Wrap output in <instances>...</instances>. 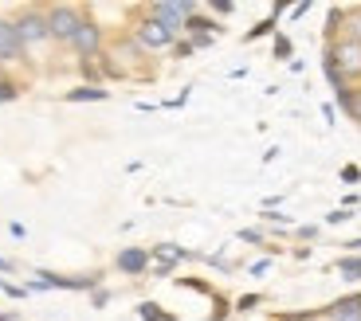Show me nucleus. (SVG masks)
Here are the masks:
<instances>
[{
    "instance_id": "f257e3e1",
    "label": "nucleus",
    "mask_w": 361,
    "mask_h": 321,
    "mask_svg": "<svg viewBox=\"0 0 361 321\" xmlns=\"http://www.w3.org/2000/svg\"><path fill=\"white\" fill-rule=\"evenodd\" d=\"M134 39H137V47H142V51H169V47L180 39V32L165 27L161 20H154V16H142L134 24Z\"/></svg>"
},
{
    "instance_id": "f03ea898",
    "label": "nucleus",
    "mask_w": 361,
    "mask_h": 321,
    "mask_svg": "<svg viewBox=\"0 0 361 321\" xmlns=\"http://www.w3.org/2000/svg\"><path fill=\"white\" fill-rule=\"evenodd\" d=\"M16 36H20V44H24V51H32V47H44V44H51V32H47V16L39 8H24L16 20Z\"/></svg>"
},
{
    "instance_id": "7ed1b4c3",
    "label": "nucleus",
    "mask_w": 361,
    "mask_h": 321,
    "mask_svg": "<svg viewBox=\"0 0 361 321\" xmlns=\"http://www.w3.org/2000/svg\"><path fill=\"white\" fill-rule=\"evenodd\" d=\"M44 16H47V32H51L55 44H67V47H71L75 27H79V20H82V8H71V4H51Z\"/></svg>"
},
{
    "instance_id": "20e7f679",
    "label": "nucleus",
    "mask_w": 361,
    "mask_h": 321,
    "mask_svg": "<svg viewBox=\"0 0 361 321\" xmlns=\"http://www.w3.org/2000/svg\"><path fill=\"white\" fill-rule=\"evenodd\" d=\"M326 59H334V67L342 71L345 82L361 79V44L353 39H338V44H326Z\"/></svg>"
},
{
    "instance_id": "39448f33",
    "label": "nucleus",
    "mask_w": 361,
    "mask_h": 321,
    "mask_svg": "<svg viewBox=\"0 0 361 321\" xmlns=\"http://www.w3.org/2000/svg\"><path fill=\"white\" fill-rule=\"evenodd\" d=\"M145 16H154V20H161L165 27L180 32V27H185V20L197 16V4H192V0H157V4H149V8H145Z\"/></svg>"
},
{
    "instance_id": "423d86ee",
    "label": "nucleus",
    "mask_w": 361,
    "mask_h": 321,
    "mask_svg": "<svg viewBox=\"0 0 361 321\" xmlns=\"http://www.w3.org/2000/svg\"><path fill=\"white\" fill-rule=\"evenodd\" d=\"M71 51L79 55V59H99V51H102V27H99V20H90L87 12H82L79 27H75Z\"/></svg>"
},
{
    "instance_id": "0eeeda50",
    "label": "nucleus",
    "mask_w": 361,
    "mask_h": 321,
    "mask_svg": "<svg viewBox=\"0 0 361 321\" xmlns=\"http://www.w3.org/2000/svg\"><path fill=\"white\" fill-rule=\"evenodd\" d=\"M149 251L145 247H122L118 251V259H114V267L122 270V275H130V278H142V275H149Z\"/></svg>"
},
{
    "instance_id": "6e6552de",
    "label": "nucleus",
    "mask_w": 361,
    "mask_h": 321,
    "mask_svg": "<svg viewBox=\"0 0 361 321\" xmlns=\"http://www.w3.org/2000/svg\"><path fill=\"white\" fill-rule=\"evenodd\" d=\"M24 44L16 36V24L12 20H0V63L8 67V63H24Z\"/></svg>"
},
{
    "instance_id": "1a4fd4ad",
    "label": "nucleus",
    "mask_w": 361,
    "mask_h": 321,
    "mask_svg": "<svg viewBox=\"0 0 361 321\" xmlns=\"http://www.w3.org/2000/svg\"><path fill=\"white\" fill-rule=\"evenodd\" d=\"M149 259H154V263H169V267H177V263L197 259V255H192V251H185V247H177V243H157V247L149 251Z\"/></svg>"
},
{
    "instance_id": "9d476101",
    "label": "nucleus",
    "mask_w": 361,
    "mask_h": 321,
    "mask_svg": "<svg viewBox=\"0 0 361 321\" xmlns=\"http://www.w3.org/2000/svg\"><path fill=\"white\" fill-rule=\"evenodd\" d=\"M110 99V90L106 87H90V82H82V87L67 90L63 102H106Z\"/></svg>"
},
{
    "instance_id": "9b49d317",
    "label": "nucleus",
    "mask_w": 361,
    "mask_h": 321,
    "mask_svg": "<svg viewBox=\"0 0 361 321\" xmlns=\"http://www.w3.org/2000/svg\"><path fill=\"white\" fill-rule=\"evenodd\" d=\"M322 313H326V317H342V313H361V294H345V298H338V302H330Z\"/></svg>"
},
{
    "instance_id": "f8f14e48",
    "label": "nucleus",
    "mask_w": 361,
    "mask_h": 321,
    "mask_svg": "<svg viewBox=\"0 0 361 321\" xmlns=\"http://www.w3.org/2000/svg\"><path fill=\"white\" fill-rule=\"evenodd\" d=\"M334 267H338V275H342V282H357L361 278V255H342Z\"/></svg>"
},
{
    "instance_id": "ddd939ff",
    "label": "nucleus",
    "mask_w": 361,
    "mask_h": 321,
    "mask_svg": "<svg viewBox=\"0 0 361 321\" xmlns=\"http://www.w3.org/2000/svg\"><path fill=\"white\" fill-rule=\"evenodd\" d=\"M342 39H353V44H361V8H345Z\"/></svg>"
},
{
    "instance_id": "4468645a",
    "label": "nucleus",
    "mask_w": 361,
    "mask_h": 321,
    "mask_svg": "<svg viewBox=\"0 0 361 321\" xmlns=\"http://www.w3.org/2000/svg\"><path fill=\"white\" fill-rule=\"evenodd\" d=\"M137 317H142V321H173V313L161 310L157 302H142V306H137Z\"/></svg>"
},
{
    "instance_id": "2eb2a0df",
    "label": "nucleus",
    "mask_w": 361,
    "mask_h": 321,
    "mask_svg": "<svg viewBox=\"0 0 361 321\" xmlns=\"http://www.w3.org/2000/svg\"><path fill=\"white\" fill-rule=\"evenodd\" d=\"M275 321H326L322 310H290V313H275Z\"/></svg>"
},
{
    "instance_id": "dca6fc26",
    "label": "nucleus",
    "mask_w": 361,
    "mask_h": 321,
    "mask_svg": "<svg viewBox=\"0 0 361 321\" xmlns=\"http://www.w3.org/2000/svg\"><path fill=\"white\" fill-rule=\"evenodd\" d=\"M322 75L330 79V87H334V94H338V90H345V87H350V82L342 79V71L334 67V59H326V55H322Z\"/></svg>"
},
{
    "instance_id": "f3484780",
    "label": "nucleus",
    "mask_w": 361,
    "mask_h": 321,
    "mask_svg": "<svg viewBox=\"0 0 361 321\" xmlns=\"http://www.w3.org/2000/svg\"><path fill=\"white\" fill-rule=\"evenodd\" d=\"M259 36H275V16H267V20H259V24L255 27H247V44H252V39H259Z\"/></svg>"
},
{
    "instance_id": "a211bd4d",
    "label": "nucleus",
    "mask_w": 361,
    "mask_h": 321,
    "mask_svg": "<svg viewBox=\"0 0 361 321\" xmlns=\"http://www.w3.org/2000/svg\"><path fill=\"white\" fill-rule=\"evenodd\" d=\"M20 90H24V87H20L16 79H8V75H4V79H0V102H16Z\"/></svg>"
},
{
    "instance_id": "6ab92c4d",
    "label": "nucleus",
    "mask_w": 361,
    "mask_h": 321,
    "mask_svg": "<svg viewBox=\"0 0 361 321\" xmlns=\"http://www.w3.org/2000/svg\"><path fill=\"white\" fill-rule=\"evenodd\" d=\"M259 302H263L259 294H244V298H240V302L232 306V310H235V313H252V310H255V306H259Z\"/></svg>"
},
{
    "instance_id": "aec40b11",
    "label": "nucleus",
    "mask_w": 361,
    "mask_h": 321,
    "mask_svg": "<svg viewBox=\"0 0 361 321\" xmlns=\"http://www.w3.org/2000/svg\"><path fill=\"white\" fill-rule=\"evenodd\" d=\"M345 114H350L353 122L361 125V87H357V90H350V110H345Z\"/></svg>"
},
{
    "instance_id": "412c9836",
    "label": "nucleus",
    "mask_w": 361,
    "mask_h": 321,
    "mask_svg": "<svg viewBox=\"0 0 361 321\" xmlns=\"http://www.w3.org/2000/svg\"><path fill=\"white\" fill-rule=\"evenodd\" d=\"M169 51H173V55H177V59H189V55H192V51H197V47H192V39H177V44H173V47H169Z\"/></svg>"
},
{
    "instance_id": "4be33fe9",
    "label": "nucleus",
    "mask_w": 361,
    "mask_h": 321,
    "mask_svg": "<svg viewBox=\"0 0 361 321\" xmlns=\"http://www.w3.org/2000/svg\"><path fill=\"white\" fill-rule=\"evenodd\" d=\"M208 8L216 12V16H232V12H235V4H232V0H212Z\"/></svg>"
},
{
    "instance_id": "5701e85b",
    "label": "nucleus",
    "mask_w": 361,
    "mask_h": 321,
    "mask_svg": "<svg viewBox=\"0 0 361 321\" xmlns=\"http://www.w3.org/2000/svg\"><path fill=\"white\" fill-rule=\"evenodd\" d=\"M240 239L255 243V247H267V243H263V232H255V227H244V232H240Z\"/></svg>"
},
{
    "instance_id": "b1692460",
    "label": "nucleus",
    "mask_w": 361,
    "mask_h": 321,
    "mask_svg": "<svg viewBox=\"0 0 361 321\" xmlns=\"http://www.w3.org/2000/svg\"><path fill=\"white\" fill-rule=\"evenodd\" d=\"M290 55V39L287 36H275V59H287Z\"/></svg>"
},
{
    "instance_id": "393cba45",
    "label": "nucleus",
    "mask_w": 361,
    "mask_h": 321,
    "mask_svg": "<svg viewBox=\"0 0 361 321\" xmlns=\"http://www.w3.org/2000/svg\"><path fill=\"white\" fill-rule=\"evenodd\" d=\"M173 270H177V267H169V263H149V275H154V278H169Z\"/></svg>"
},
{
    "instance_id": "a878e982",
    "label": "nucleus",
    "mask_w": 361,
    "mask_h": 321,
    "mask_svg": "<svg viewBox=\"0 0 361 321\" xmlns=\"http://www.w3.org/2000/svg\"><path fill=\"white\" fill-rule=\"evenodd\" d=\"M180 286H189V290H200V294H212V286L200 282V278H180Z\"/></svg>"
},
{
    "instance_id": "bb28decb",
    "label": "nucleus",
    "mask_w": 361,
    "mask_h": 321,
    "mask_svg": "<svg viewBox=\"0 0 361 321\" xmlns=\"http://www.w3.org/2000/svg\"><path fill=\"white\" fill-rule=\"evenodd\" d=\"M342 180H345V184H357V180H361V169H357V165H345V169H342Z\"/></svg>"
},
{
    "instance_id": "cd10ccee",
    "label": "nucleus",
    "mask_w": 361,
    "mask_h": 321,
    "mask_svg": "<svg viewBox=\"0 0 361 321\" xmlns=\"http://www.w3.org/2000/svg\"><path fill=\"white\" fill-rule=\"evenodd\" d=\"M228 313H232V306H228L224 298H216V310H212V321H224Z\"/></svg>"
},
{
    "instance_id": "c85d7f7f",
    "label": "nucleus",
    "mask_w": 361,
    "mask_h": 321,
    "mask_svg": "<svg viewBox=\"0 0 361 321\" xmlns=\"http://www.w3.org/2000/svg\"><path fill=\"white\" fill-rule=\"evenodd\" d=\"M0 290H4L8 298H24V294H27L24 286H12V282H4V278H0Z\"/></svg>"
},
{
    "instance_id": "c756f323",
    "label": "nucleus",
    "mask_w": 361,
    "mask_h": 321,
    "mask_svg": "<svg viewBox=\"0 0 361 321\" xmlns=\"http://www.w3.org/2000/svg\"><path fill=\"white\" fill-rule=\"evenodd\" d=\"M90 302L99 306V310H102V306H110V290H102V286H99V290H94V294H90Z\"/></svg>"
},
{
    "instance_id": "7c9ffc66",
    "label": "nucleus",
    "mask_w": 361,
    "mask_h": 321,
    "mask_svg": "<svg viewBox=\"0 0 361 321\" xmlns=\"http://www.w3.org/2000/svg\"><path fill=\"white\" fill-rule=\"evenodd\" d=\"M345 220H353V212H345V208H338V212L326 215V223H345Z\"/></svg>"
},
{
    "instance_id": "2f4dec72",
    "label": "nucleus",
    "mask_w": 361,
    "mask_h": 321,
    "mask_svg": "<svg viewBox=\"0 0 361 321\" xmlns=\"http://www.w3.org/2000/svg\"><path fill=\"white\" fill-rule=\"evenodd\" d=\"M263 220H267V223H275V227H279V223L287 227V215H283V212H263Z\"/></svg>"
},
{
    "instance_id": "473e14b6",
    "label": "nucleus",
    "mask_w": 361,
    "mask_h": 321,
    "mask_svg": "<svg viewBox=\"0 0 361 321\" xmlns=\"http://www.w3.org/2000/svg\"><path fill=\"white\" fill-rule=\"evenodd\" d=\"M314 235H318L314 223H302V227H298V239H314Z\"/></svg>"
},
{
    "instance_id": "72a5a7b5",
    "label": "nucleus",
    "mask_w": 361,
    "mask_h": 321,
    "mask_svg": "<svg viewBox=\"0 0 361 321\" xmlns=\"http://www.w3.org/2000/svg\"><path fill=\"white\" fill-rule=\"evenodd\" d=\"M271 270V259H259V263H252V275H267Z\"/></svg>"
},
{
    "instance_id": "f704fd0d",
    "label": "nucleus",
    "mask_w": 361,
    "mask_h": 321,
    "mask_svg": "<svg viewBox=\"0 0 361 321\" xmlns=\"http://www.w3.org/2000/svg\"><path fill=\"white\" fill-rule=\"evenodd\" d=\"M361 204V200H357V192H345V200H342V208H345V212H350V208H357Z\"/></svg>"
},
{
    "instance_id": "c9c22d12",
    "label": "nucleus",
    "mask_w": 361,
    "mask_h": 321,
    "mask_svg": "<svg viewBox=\"0 0 361 321\" xmlns=\"http://www.w3.org/2000/svg\"><path fill=\"white\" fill-rule=\"evenodd\" d=\"M326 321H361V313H342V317H326Z\"/></svg>"
},
{
    "instance_id": "e433bc0d",
    "label": "nucleus",
    "mask_w": 361,
    "mask_h": 321,
    "mask_svg": "<svg viewBox=\"0 0 361 321\" xmlns=\"http://www.w3.org/2000/svg\"><path fill=\"white\" fill-rule=\"evenodd\" d=\"M12 270H16V267H12L8 259H0V275H12Z\"/></svg>"
},
{
    "instance_id": "4c0bfd02",
    "label": "nucleus",
    "mask_w": 361,
    "mask_h": 321,
    "mask_svg": "<svg viewBox=\"0 0 361 321\" xmlns=\"http://www.w3.org/2000/svg\"><path fill=\"white\" fill-rule=\"evenodd\" d=\"M0 321H16V310H0Z\"/></svg>"
},
{
    "instance_id": "58836bf2",
    "label": "nucleus",
    "mask_w": 361,
    "mask_h": 321,
    "mask_svg": "<svg viewBox=\"0 0 361 321\" xmlns=\"http://www.w3.org/2000/svg\"><path fill=\"white\" fill-rule=\"evenodd\" d=\"M345 247H350L353 255H361V239H350V243H345Z\"/></svg>"
},
{
    "instance_id": "ea45409f",
    "label": "nucleus",
    "mask_w": 361,
    "mask_h": 321,
    "mask_svg": "<svg viewBox=\"0 0 361 321\" xmlns=\"http://www.w3.org/2000/svg\"><path fill=\"white\" fill-rule=\"evenodd\" d=\"M0 79H4V63H0Z\"/></svg>"
}]
</instances>
